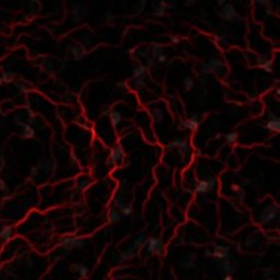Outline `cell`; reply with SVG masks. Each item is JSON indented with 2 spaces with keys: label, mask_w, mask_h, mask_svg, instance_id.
I'll list each match as a JSON object with an SVG mask.
<instances>
[{
  "label": "cell",
  "mask_w": 280,
  "mask_h": 280,
  "mask_svg": "<svg viewBox=\"0 0 280 280\" xmlns=\"http://www.w3.org/2000/svg\"><path fill=\"white\" fill-rule=\"evenodd\" d=\"M216 187H217V180L216 178L204 180V181L198 182L197 186L195 188V191L199 193V194H205V193H208L210 191H214Z\"/></svg>",
  "instance_id": "6da1fadb"
},
{
  "label": "cell",
  "mask_w": 280,
  "mask_h": 280,
  "mask_svg": "<svg viewBox=\"0 0 280 280\" xmlns=\"http://www.w3.org/2000/svg\"><path fill=\"white\" fill-rule=\"evenodd\" d=\"M147 250L152 254H161L163 252V242L158 237H149L147 240Z\"/></svg>",
  "instance_id": "7a4b0ae2"
},
{
  "label": "cell",
  "mask_w": 280,
  "mask_h": 280,
  "mask_svg": "<svg viewBox=\"0 0 280 280\" xmlns=\"http://www.w3.org/2000/svg\"><path fill=\"white\" fill-rule=\"evenodd\" d=\"M61 244L68 248H81L84 245V240L80 237H65L61 240Z\"/></svg>",
  "instance_id": "3957f363"
},
{
  "label": "cell",
  "mask_w": 280,
  "mask_h": 280,
  "mask_svg": "<svg viewBox=\"0 0 280 280\" xmlns=\"http://www.w3.org/2000/svg\"><path fill=\"white\" fill-rule=\"evenodd\" d=\"M222 14H223L224 20L227 21H232L234 20L236 17H239L235 8L232 4H225L223 6V9H222Z\"/></svg>",
  "instance_id": "277c9868"
},
{
  "label": "cell",
  "mask_w": 280,
  "mask_h": 280,
  "mask_svg": "<svg viewBox=\"0 0 280 280\" xmlns=\"http://www.w3.org/2000/svg\"><path fill=\"white\" fill-rule=\"evenodd\" d=\"M265 129L271 132H279V130H280L279 118L269 119V120L266 123V125H265Z\"/></svg>",
  "instance_id": "5b68a950"
},
{
  "label": "cell",
  "mask_w": 280,
  "mask_h": 280,
  "mask_svg": "<svg viewBox=\"0 0 280 280\" xmlns=\"http://www.w3.org/2000/svg\"><path fill=\"white\" fill-rule=\"evenodd\" d=\"M183 126H184L185 129H189V130H193V132L197 130L198 127H199V122L197 120V116L195 115L194 117H191V118L185 120V122L183 123Z\"/></svg>",
  "instance_id": "8992f818"
},
{
  "label": "cell",
  "mask_w": 280,
  "mask_h": 280,
  "mask_svg": "<svg viewBox=\"0 0 280 280\" xmlns=\"http://www.w3.org/2000/svg\"><path fill=\"white\" fill-rule=\"evenodd\" d=\"M71 269L75 270V271H77V273H79L81 277H86L88 276V273H89V268H88V266L86 265H84V264H72L71 265Z\"/></svg>",
  "instance_id": "52a82bcc"
},
{
  "label": "cell",
  "mask_w": 280,
  "mask_h": 280,
  "mask_svg": "<svg viewBox=\"0 0 280 280\" xmlns=\"http://www.w3.org/2000/svg\"><path fill=\"white\" fill-rule=\"evenodd\" d=\"M123 154H124V152H123L122 147L117 146V147H115V148H114L112 151H111L109 158L112 159L114 162H118V161H120V160H122Z\"/></svg>",
  "instance_id": "ba28073f"
},
{
  "label": "cell",
  "mask_w": 280,
  "mask_h": 280,
  "mask_svg": "<svg viewBox=\"0 0 280 280\" xmlns=\"http://www.w3.org/2000/svg\"><path fill=\"white\" fill-rule=\"evenodd\" d=\"M109 120L112 124L113 127H117V126L122 123V114L118 111H112L109 113Z\"/></svg>",
  "instance_id": "9c48e42d"
},
{
  "label": "cell",
  "mask_w": 280,
  "mask_h": 280,
  "mask_svg": "<svg viewBox=\"0 0 280 280\" xmlns=\"http://www.w3.org/2000/svg\"><path fill=\"white\" fill-rule=\"evenodd\" d=\"M109 219L113 223H117V222H119L123 219V214H120V211H118V209H114V210L109 212Z\"/></svg>",
  "instance_id": "30bf717a"
},
{
  "label": "cell",
  "mask_w": 280,
  "mask_h": 280,
  "mask_svg": "<svg viewBox=\"0 0 280 280\" xmlns=\"http://www.w3.org/2000/svg\"><path fill=\"white\" fill-rule=\"evenodd\" d=\"M12 234V228L11 227H4L2 230L0 231V240H9Z\"/></svg>",
  "instance_id": "8fae6325"
},
{
  "label": "cell",
  "mask_w": 280,
  "mask_h": 280,
  "mask_svg": "<svg viewBox=\"0 0 280 280\" xmlns=\"http://www.w3.org/2000/svg\"><path fill=\"white\" fill-rule=\"evenodd\" d=\"M207 64L211 67V68H212V71H214V70H218L219 68H220V69L223 68V64H222V61L219 60V59H217V58H211Z\"/></svg>",
  "instance_id": "7c38bea8"
},
{
  "label": "cell",
  "mask_w": 280,
  "mask_h": 280,
  "mask_svg": "<svg viewBox=\"0 0 280 280\" xmlns=\"http://www.w3.org/2000/svg\"><path fill=\"white\" fill-rule=\"evenodd\" d=\"M147 236H146L145 234H138L137 236L134 239V245L137 247L139 246H142V245H145L146 243H147Z\"/></svg>",
  "instance_id": "4fadbf2b"
},
{
  "label": "cell",
  "mask_w": 280,
  "mask_h": 280,
  "mask_svg": "<svg viewBox=\"0 0 280 280\" xmlns=\"http://www.w3.org/2000/svg\"><path fill=\"white\" fill-rule=\"evenodd\" d=\"M168 10V4L165 2V1H161L160 2V4H159L158 7L155 8V12L154 14L155 16H163V14L165 13V11Z\"/></svg>",
  "instance_id": "5bb4252c"
},
{
  "label": "cell",
  "mask_w": 280,
  "mask_h": 280,
  "mask_svg": "<svg viewBox=\"0 0 280 280\" xmlns=\"http://www.w3.org/2000/svg\"><path fill=\"white\" fill-rule=\"evenodd\" d=\"M146 72V67L142 66V65H139V66L135 67L134 70H132V75H134V78H139V77H143Z\"/></svg>",
  "instance_id": "9a60e30c"
},
{
  "label": "cell",
  "mask_w": 280,
  "mask_h": 280,
  "mask_svg": "<svg viewBox=\"0 0 280 280\" xmlns=\"http://www.w3.org/2000/svg\"><path fill=\"white\" fill-rule=\"evenodd\" d=\"M194 80L191 77H187L186 79L184 80V90L186 92H191L193 88H194Z\"/></svg>",
  "instance_id": "2e32d148"
},
{
  "label": "cell",
  "mask_w": 280,
  "mask_h": 280,
  "mask_svg": "<svg viewBox=\"0 0 280 280\" xmlns=\"http://www.w3.org/2000/svg\"><path fill=\"white\" fill-rule=\"evenodd\" d=\"M23 137L24 138H33L34 129L29 125H23Z\"/></svg>",
  "instance_id": "e0dca14e"
},
{
  "label": "cell",
  "mask_w": 280,
  "mask_h": 280,
  "mask_svg": "<svg viewBox=\"0 0 280 280\" xmlns=\"http://www.w3.org/2000/svg\"><path fill=\"white\" fill-rule=\"evenodd\" d=\"M224 138H225V141H227L228 143H234V142L237 140V138H239V135H237V132H231L224 136Z\"/></svg>",
  "instance_id": "ac0fdd59"
},
{
  "label": "cell",
  "mask_w": 280,
  "mask_h": 280,
  "mask_svg": "<svg viewBox=\"0 0 280 280\" xmlns=\"http://www.w3.org/2000/svg\"><path fill=\"white\" fill-rule=\"evenodd\" d=\"M119 210H120V214H123V217H128V216L132 214V212H134L132 207V206H129V205H124Z\"/></svg>",
  "instance_id": "d6986e66"
},
{
  "label": "cell",
  "mask_w": 280,
  "mask_h": 280,
  "mask_svg": "<svg viewBox=\"0 0 280 280\" xmlns=\"http://www.w3.org/2000/svg\"><path fill=\"white\" fill-rule=\"evenodd\" d=\"M260 68L265 70L266 72H271L273 71V61L271 60H265L260 64Z\"/></svg>",
  "instance_id": "ffe728a7"
},
{
  "label": "cell",
  "mask_w": 280,
  "mask_h": 280,
  "mask_svg": "<svg viewBox=\"0 0 280 280\" xmlns=\"http://www.w3.org/2000/svg\"><path fill=\"white\" fill-rule=\"evenodd\" d=\"M233 264L231 263L230 260H228V259H225L224 260V263L222 264V270H223L224 273H232L233 271Z\"/></svg>",
  "instance_id": "44dd1931"
},
{
  "label": "cell",
  "mask_w": 280,
  "mask_h": 280,
  "mask_svg": "<svg viewBox=\"0 0 280 280\" xmlns=\"http://www.w3.org/2000/svg\"><path fill=\"white\" fill-rule=\"evenodd\" d=\"M153 116H154L155 120L159 123L164 119V113H163V111L161 109H155L153 111Z\"/></svg>",
  "instance_id": "7402d4cb"
},
{
  "label": "cell",
  "mask_w": 280,
  "mask_h": 280,
  "mask_svg": "<svg viewBox=\"0 0 280 280\" xmlns=\"http://www.w3.org/2000/svg\"><path fill=\"white\" fill-rule=\"evenodd\" d=\"M71 53H72V55L75 56L76 59H81L83 57V55H84V52L80 49L79 47H73V48H71Z\"/></svg>",
  "instance_id": "603a6c76"
},
{
  "label": "cell",
  "mask_w": 280,
  "mask_h": 280,
  "mask_svg": "<svg viewBox=\"0 0 280 280\" xmlns=\"http://www.w3.org/2000/svg\"><path fill=\"white\" fill-rule=\"evenodd\" d=\"M178 149H180L181 154H183V155H186L188 152H189V147H188V145L185 141L181 142V145L178 146Z\"/></svg>",
  "instance_id": "cb8c5ba5"
},
{
  "label": "cell",
  "mask_w": 280,
  "mask_h": 280,
  "mask_svg": "<svg viewBox=\"0 0 280 280\" xmlns=\"http://www.w3.org/2000/svg\"><path fill=\"white\" fill-rule=\"evenodd\" d=\"M212 256L216 257V258H219V259H227L228 256H229V253H224V252H219V250H214V253H212Z\"/></svg>",
  "instance_id": "d4e9b609"
},
{
  "label": "cell",
  "mask_w": 280,
  "mask_h": 280,
  "mask_svg": "<svg viewBox=\"0 0 280 280\" xmlns=\"http://www.w3.org/2000/svg\"><path fill=\"white\" fill-rule=\"evenodd\" d=\"M183 141L182 139L180 138H176L175 140H173V141L171 142V143H168V146H166V148L168 149H175V148H178V146L181 145V142Z\"/></svg>",
  "instance_id": "484cf974"
},
{
  "label": "cell",
  "mask_w": 280,
  "mask_h": 280,
  "mask_svg": "<svg viewBox=\"0 0 280 280\" xmlns=\"http://www.w3.org/2000/svg\"><path fill=\"white\" fill-rule=\"evenodd\" d=\"M200 71L201 72L206 73V75H208V73L212 72V68H211L208 64H202V65L200 66Z\"/></svg>",
  "instance_id": "4316f807"
},
{
  "label": "cell",
  "mask_w": 280,
  "mask_h": 280,
  "mask_svg": "<svg viewBox=\"0 0 280 280\" xmlns=\"http://www.w3.org/2000/svg\"><path fill=\"white\" fill-rule=\"evenodd\" d=\"M214 250H219V252L229 253V252H230V247L225 246V245H214Z\"/></svg>",
  "instance_id": "83f0119b"
},
{
  "label": "cell",
  "mask_w": 280,
  "mask_h": 280,
  "mask_svg": "<svg viewBox=\"0 0 280 280\" xmlns=\"http://www.w3.org/2000/svg\"><path fill=\"white\" fill-rule=\"evenodd\" d=\"M160 54H162V47L157 46V45L153 46V48H152V55H153V57H157Z\"/></svg>",
  "instance_id": "f1b7e54d"
},
{
  "label": "cell",
  "mask_w": 280,
  "mask_h": 280,
  "mask_svg": "<svg viewBox=\"0 0 280 280\" xmlns=\"http://www.w3.org/2000/svg\"><path fill=\"white\" fill-rule=\"evenodd\" d=\"M135 86H136V88H141V86H145V79H143V77H139V78L136 79Z\"/></svg>",
  "instance_id": "f546056e"
},
{
  "label": "cell",
  "mask_w": 280,
  "mask_h": 280,
  "mask_svg": "<svg viewBox=\"0 0 280 280\" xmlns=\"http://www.w3.org/2000/svg\"><path fill=\"white\" fill-rule=\"evenodd\" d=\"M158 63L159 64H164L166 60H168V57H166V55L165 54H160V55H158Z\"/></svg>",
  "instance_id": "4dcf8cb0"
},
{
  "label": "cell",
  "mask_w": 280,
  "mask_h": 280,
  "mask_svg": "<svg viewBox=\"0 0 280 280\" xmlns=\"http://www.w3.org/2000/svg\"><path fill=\"white\" fill-rule=\"evenodd\" d=\"M120 257H122V260H127V259H129V258H132V255L126 250V252H124V253L120 255Z\"/></svg>",
  "instance_id": "1f68e13d"
},
{
  "label": "cell",
  "mask_w": 280,
  "mask_h": 280,
  "mask_svg": "<svg viewBox=\"0 0 280 280\" xmlns=\"http://www.w3.org/2000/svg\"><path fill=\"white\" fill-rule=\"evenodd\" d=\"M265 4H266V14H271V7H270V4L268 2V1H265Z\"/></svg>",
  "instance_id": "d6a6232c"
},
{
  "label": "cell",
  "mask_w": 280,
  "mask_h": 280,
  "mask_svg": "<svg viewBox=\"0 0 280 280\" xmlns=\"http://www.w3.org/2000/svg\"><path fill=\"white\" fill-rule=\"evenodd\" d=\"M195 4H196V0H185V4L187 7H193Z\"/></svg>",
  "instance_id": "836d02e7"
},
{
  "label": "cell",
  "mask_w": 280,
  "mask_h": 280,
  "mask_svg": "<svg viewBox=\"0 0 280 280\" xmlns=\"http://www.w3.org/2000/svg\"><path fill=\"white\" fill-rule=\"evenodd\" d=\"M114 164H115V162L113 161L112 159H107V161H106V165L109 166V168H112V166H114Z\"/></svg>",
  "instance_id": "e575fe53"
},
{
  "label": "cell",
  "mask_w": 280,
  "mask_h": 280,
  "mask_svg": "<svg viewBox=\"0 0 280 280\" xmlns=\"http://www.w3.org/2000/svg\"><path fill=\"white\" fill-rule=\"evenodd\" d=\"M225 2H227V0H217V4L219 7H223Z\"/></svg>",
  "instance_id": "d590c367"
},
{
  "label": "cell",
  "mask_w": 280,
  "mask_h": 280,
  "mask_svg": "<svg viewBox=\"0 0 280 280\" xmlns=\"http://www.w3.org/2000/svg\"><path fill=\"white\" fill-rule=\"evenodd\" d=\"M4 81H11V75H9V73L4 75Z\"/></svg>",
  "instance_id": "8d00e7d4"
},
{
  "label": "cell",
  "mask_w": 280,
  "mask_h": 280,
  "mask_svg": "<svg viewBox=\"0 0 280 280\" xmlns=\"http://www.w3.org/2000/svg\"><path fill=\"white\" fill-rule=\"evenodd\" d=\"M171 41L173 42V43H178L180 42V37H177V36H171Z\"/></svg>",
  "instance_id": "74e56055"
},
{
  "label": "cell",
  "mask_w": 280,
  "mask_h": 280,
  "mask_svg": "<svg viewBox=\"0 0 280 280\" xmlns=\"http://www.w3.org/2000/svg\"><path fill=\"white\" fill-rule=\"evenodd\" d=\"M4 188H6V184H4V182L2 181V180H0V191H4Z\"/></svg>",
  "instance_id": "f35d334b"
},
{
  "label": "cell",
  "mask_w": 280,
  "mask_h": 280,
  "mask_svg": "<svg viewBox=\"0 0 280 280\" xmlns=\"http://www.w3.org/2000/svg\"><path fill=\"white\" fill-rule=\"evenodd\" d=\"M153 63H154V57H152V58H150V59L148 58V65L149 66H152Z\"/></svg>",
  "instance_id": "ab89813d"
},
{
  "label": "cell",
  "mask_w": 280,
  "mask_h": 280,
  "mask_svg": "<svg viewBox=\"0 0 280 280\" xmlns=\"http://www.w3.org/2000/svg\"><path fill=\"white\" fill-rule=\"evenodd\" d=\"M265 1L266 0H255V2H257L258 4H265Z\"/></svg>",
  "instance_id": "60d3db41"
},
{
  "label": "cell",
  "mask_w": 280,
  "mask_h": 280,
  "mask_svg": "<svg viewBox=\"0 0 280 280\" xmlns=\"http://www.w3.org/2000/svg\"><path fill=\"white\" fill-rule=\"evenodd\" d=\"M224 280H234V278L232 276H230V275H228V276L224 277Z\"/></svg>",
  "instance_id": "b9f144b4"
},
{
  "label": "cell",
  "mask_w": 280,
  "mask_h": 280,
  "mask_svg": "<svg viewBox=\"0 0 280 280\" xmlns=\"http://www.w3.org/2000/svg\"><path fill=\"white\" fill-rule=\"evenodd\" d=\"M232 189H233V191H237L239 189H240V187H239L237 185H233V186H232Z\"/></svg>",
  "instance_id": "7bdbcfd3"
},
{
  "label": "cell",
  "mask_w": 280,
  "mask_h": 280,
  "mask_svg": "<svg viewBox=\"0 0 280 280\" xmlns=\"http://www.w3.org/2000/svg\"><path fill=\"white\" fill-rule=\"evenodd\" d=\"M266 280H275V279H273V278H271V277H269V278H267Z\"/></svg>",
  "instance_id": "ee69618b"
},
{
  "label": "cell",
  "mask_w": 280,
  "mask_h": 280,
  "mask_svg": "<svg viewBox=\"0 0 280 280\" xmlns=\"http://www.w3.org/2000/svg\"><path fill=\"white\" fill-rule=\"evenodd\" d=\"M196 1H198V0H196Z\"/></svg>",
  "instance_id": "f6af8a7d"
}]
</instances>
